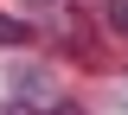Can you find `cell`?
<instances>
[{
	"instance_id": "1",
	"label": "cell",
	"mask_w": 128,
	"mask_h": 115,
	"mask_svg": "<svg viewBox=\"0 0 128 115\" xmlns=\"http://www.w3.org/2000/svg\"><path fill=\"white\" fill-rule=\"evenodd\" d=\"M102 26L115 38H128V0H102Z\"/></svg>"
},
{
	"instance_id": "2",
	"label": "cell",
	"mask_w": 128,
	"mask_h": 115,
	"mask_svg": "<svg viewBox=\"0 0 128 115\" xmlns=\"http://www.w3.org/2000/svg\"><path fill=\"white\" fill-rule=\"evenodd\" d=\"M26 38H32L26 19H6V13H0V45H26Z\"/></svg>"
},
{
	"instance_id": "3",
	"label": "cell",
	"mask_w": 128,
	"mask_h": 115,
	"mask_svg": "<svg viewBox=\"0 0 128 115\" xmlns=\"http://www.w3.org/2000/svg\"><path fill=\"white\" fill-rule=\"evenodd\" d=\"M45 115H83V109H77V102H51Z\"/></svg>"
},
{
	"instance_id": "4",
	"label": "cell",
	"mask_w": 128,
	"mask_h": 115,
	"mask_svg": "<svg viewBox=\"0 0 128 115\" xmlns=\"http://www.w3.org/2000/svg\"><path fill=\"white\" fill-rule=\"evenodd\" d=\"M0 115H32V109H26V102H0Z\"/></svg>"
},
{
	"instance_id": "5",
	"label": "cell",
	"mask_w": 128,
	"mask_h": 115,
	"mask_svg": "<svg viewBox=\"0 0 128 115\" xmlns=\"http://www.w3.org/2000/svg\"><path fill=\"white\" fill-rule=\"evenodd\" d=\"M32 6H45V0H32Z\"/></svg>"
}]
</instances>
